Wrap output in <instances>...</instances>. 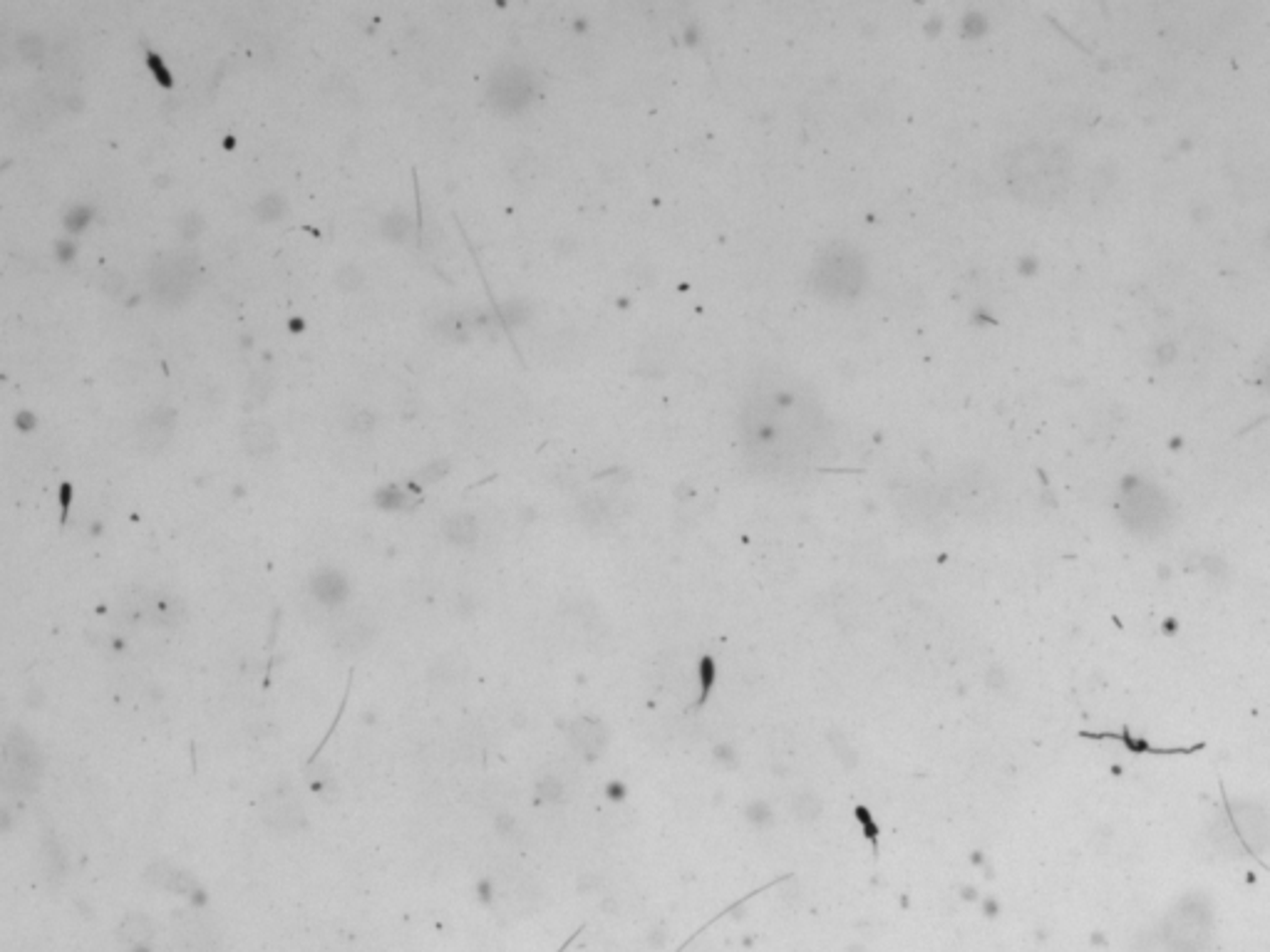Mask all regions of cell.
Returning <instances> with one entry per match:
<instances>
[{"label": "cell", "mask_w": 1270, "mask_h": 952, "mask_svg": "<svg viewBox=\"0 0 1270 952\" xmlns=\"http://www.w3.org/2000/svg\"><path fill=\"white\" fill-rule=\"evenodd\" d=\"M1070 157L1055 144H1028L1008 159V184L1020 201L1053 204L1070 184Z\"/></svg>", "instance_id": "obj_1"}, {"label": "cell", "mask_w": 1270, "mask_h": 952, "mask_svg": "<svg viewBox=\"0 0 1270 952\" xmlns=\"http://www.w3.org/2000/svg\"><path fill=\"white\" fill-rule=\"evenodd\" d=\"M861 261L848 248L836 246L834 251L821 258L816 283H819L821 293L831 295V298H848L861 285Z\"/></svg>", "instance_id": "obj_2"}, {"label": "cell", "mask_w": 1270, "mask_h": 952, "mask_svg": "<svg viewBox=\"0 0 1270 952\" xmlns=\"http://www.w3.org/2000/svg\"><path fill=\"white\" fill-rule=\"evenodd\" d=\"M196 278L194 256H169L159 258L152 268V290L164 303H179L189 295Z\"/></svg>", "instance_id": "obj_3"}, {"label": "cell", "mask_w": 1270, "mask_h": 952, "mask_svg": "<svg viewBox=\"0 0 1270 952\" xmlns=\"http://www.w3.org/2000/svg\"><path fill=\"white\" fill-rule=\"evenodd\" d=\"M5 764H8V784H15L20 792L33 789V779L40 772V752L33 740L23 730H13L5 740Z\"/></svg>", "instance_id": "obj_4"}, {"label": "cell", "mask_w": 1270, "mask_h": 952, "mask_svg": "<svg viewBox=\"0 0 1270 952\" xmlns=\"http://www.w3.org/2000/svg\"><path fill=\"white\" fill-rule=\"evenodd\" d=\"M531 95V85H529V77L524 75V70L514 65H504L494 72L492 82H489V100L497 109L502 112H514V109H522L529 102Z\"/></svg>", "instance_id": "obj_5"}, {"label": "cell", "mask_w": 1270, "mask_h": 952, "mask_svg": "<svg viewBox=\"0 0 1270 952\" xmlns=\"http://www.w3.org/2000/svg\"><path fill=\"white\" fill-rule=\"evenodd\" d=\"M174 940L181 952H218L221 935L201 915L181 913L174 918Z\"/></svg>", "instance_id": "obj_6"}, {"label": "cell", "mask_w": 1270, "mask_h": 952, "mask_svg": "<svg viewBox=\"0 0 1270 952\" xmlns=\"http://www.w3.org/2000/svg\"><path fill=\"white\" fill-rule=\"evenodd\" d=\"M174 409H166V407H157L147 414L137 426V444L139 449L147 451V454H154L159 451L161 446L169 441L171 431H174Z\"/></svg>", "instance_id": "obj_7"}, {"label": "cell", "mask_w": 1270, "mask_h": 952, "mask_svg": "<svg viewBox=\"0 0 1270 952\" xmlns=\"http://www.w3.org/2000/svg\"><path fill=\"white\" fill-rule=\"evenodd\" d=\"M134 618H147L157 626H179L184 618V606L179 598L166 596V593H147V596H139Z\"/></svg>", "instance_id": "obj_8"}, {"label": "cell", "mask_w": 1270, "mask_h": 952, "mask_svg": "<svg viewBox=\"0 0 1270 952\" xmlns=\"http://www.w3.org/2000/svg\"><path fill=\"white\" fill-rule=\"evenodd\" d=\"M263 819L265 824L273 826V829L290 831V829H298L300 821H303V809H300V804H295L290 796L273 794L263 804Z\"/></svg>", "instance_id": "obj_9"}, {"label": "cell", "mask_w": 1270, "mask_h": 952, "mask_svg": "<svg viewBox=\"0 0 1270 952\" xmlns=\"http://www.w3.org/2000/svg\"><path fill=\"white\" fill-rule=\"evenodd\" d=\"M241 441H243V449L248 451L251 456H258V459H265V456L273 454L278 449V434L268 422L263 419H251L241 426Z\"/></svg>", "instance_id": "obj_10"}, {"label": "cell", "mask_w": 1270, "mask_h": 952, "mask_svg": "<svg viewBox=\"0 0 1270 952\" xmlns=\"http://www.w3.org/2000/svg\"><path fill=\"white\" fill-rule=\"evenodd\" d=\"M310 588H313V596L318 598V601L331 603V606L346 601L348 596V583L346 579H343V574H338V571H331V569L318 571L313 581H310Z\"/></svg>", "instance_id": "obj_11"}, {"label": "cell", "mask_w": 1270, "mask_h": 952, "mask_svg": "<svg viewBox=\"0 0 1270 952\" xmlns=\"http://www.w3.org/2000/svg\"><path fill=\"white\" fill-rule=\"evenodd\" d=\"M373 633L375 628L371 623L363 621V618H351V621H346L336 631V645L341 650H348V653L363 650L373 640Z\"/></svg>", "instance_id": "obj_12"}, {"label": "cell", "mask_w": 1270, "mask_h": 952, "mask_svg": "<svg viewBox=\"0 0 1270 952\" xmlns=\"http://www.w3.org/2000/svg\"><path fill=\"white\" fill-rule=\"evenodd\" d=\"M154 933V925L152 920L147 918L144 913H129L127 918L119 923L117 928V940L124 945H142L152 938Z\"/></svg>", "instance_id": "obj_13"}, {"label": "cell", "mask_w": 1270, "mask_h": 952, "mask_svg": "<svg viewBox=\"0 0 1270 952\" xmlns=\"http://www.w3.org/2000/svg\"><path fill=\"white\" fill-rule=\"evenodd\" d=\"M442 534L457 546H467L477 539V522L472 514H452L442 524Z\"/></svg>", "instance_id": "obj_14"}, {"label": "cell", "mask_w": 1270, "mask_h": 952, "mask_svg": "<svg viewBox=\"0 0 1270 952\" xmlns=\"http://www.w3.org/2000/svg\"><path fill=\"white\" fill-rule=\"evenodd\" d=\"M147 876H149V878H152V881H154V883H157V886H161V888H169V891H179V893H189V891H191V888H194V878H191V876H189V873H184V871H176V868H169V866H164V863H161V866H154V868H149V873H147Z\"/></svg>", "instance_id": "obj_15"}, {"label": "cell", "mask_w": 1270, "mask_h": 952, "mask_svg": "<svg viewBox=\"0 0 1270 952\" xmlns=\"http://www.w3.org/2000/svg\"><path fill=\"white\" fill-rule=\"evenodd\" d=\"M410 218L408 213L403 211H393L383 218V233L390 238V241H405V236L410 233Z\"/></svg>", "instance_id": "obj_16"}, {"label": "cell", "mask_w": 1270, "mask_h": 952, "mask_svg": "<svg viewBox=\"0 0 1270 952\" xmlns=\"http://www.w3.org/2000/svg\"><path fill=\"white\" fill-rule=\"evenodd\" d=\"M253 211H256V216L261 218V221H275V218L283 216V211H285L283 196H278V194L263 196V199H258V204L253 206Z\"/></svg>", "instance_id": "obj_17"}, {"label": "cell", "mask_w": 1270, "mask_h": 952, "mask_svg": "<svg viewBox=\"0 0 1270 952\" xmlns=\"http://www.w3.org/2000/svg\"><path fill=\"white\" fill-rule=\"evenodd\" d=\"M336 283L343 290H356L363 283V268H358L356 263H346L343 268H338Z\"/></svg>", "instance_id": "obj_18"}, {"label": "cell", "mask_w": 1270, "mask_h": 952, "mask_svg": "<svg viewBox=\"0 0 1270 952\" xmlns=\"http://www.w3.org/2000/svg\"><path fill=\"white\" fill-rule=\"evenodd\" d=\"M18 53L23 55L25 60H30V62L40 60V55H43V38H40V35H35V33L20 35Z\"/></svg>", "instance_id": "obj_19"}, {"label": "cell", "mask_w": 1270, "mask_h": 952, "mask_svg": "<svg viewBox=\"0 0 1270 952\" xmlns=\"http://www.w3.org/2000/svg\"><path fill=\"white\" fill-rule=\"evenodd\" d=\"M45 856H48L50 876H62V871H65V863H62V848L53 839V836H48V839H45Z\"/></svg>", "instance_id": "obj_20"}, {"label": "cell", "mask_w": 1270, "mask_h": 952, "mask_svg": "<svg viewBox=\"0 0 1270 952\" xmlns=\"http://www.w3.org/2000/svg\"><path fill=\"white\" fill-rule=\"evenodd\" d=\"M201 226H204V221H201L199 213H186V216L179 218V231H181V236L186 238V241H191V238L199 236Z\"/></svg>", "instance_id": "obj_21"}, {"label": "cell", "mask_w": 1270, "mask_h": 952, "mask_svg": "<svg viewBox=\"0 0 1270 952\" xmlns=\"http://www.w3.org/2000/svg\"><path fill=\"white\" fill-rule=\"evenodd\" d=\"M90 218H92V211L87 209V206H75V209L65 216V226L70 228V231H82Z\"/></svg>", "instance_id": "obj_22"}, {"label": "cell", "mask_w": 1270, "mask_h": 952, "mask_svg": "<svg viewBox=\"0 0 1270 952\" xmlns=\"http://www.w3.org/2000/svg\"><path fill=\"white\" fill-rule=\"evenodd\" d=\"M348 424H351V429L358 431V434H368V431H373L375 417H373L371 412H366V409H358V412L353 414L351 422H348Z\"/></svg>", "instance_id": "obj_23"}, {"label": "cell", "mask_w": 1270, "mask_h": 952, "mask_svg": "<svg viewBox=\"0 0 1270 952\" xmlns=\"http://www.w3.org/2000/svg\"><path fill=\"white\" fill-rule=\"evenodd\" d=\"M440 330H442V335H445V337H452V340H457V337H465V335H467L465 325H462V320H460V317H457V315L445 317V322H442Z\"/></svg>", "instance_id": "obj_24"}, {"label": "cell", "mask_w": 1270, "mask_h": 952, "mask_svg": "<svg viewBox=\"0 0 1270 952\" xmlns=\"http://www.w3.org/2000/svg\"><path fill=\"white\" fill-rule=\"evenodd\" d=\"M147 57H149V65H152L154 75H157V80L164 82V85H171V75L166 72V67H164V62H161V57L154 55V53H147Z\"/></svg>", "instance_id": "obj_25"}, {"label": "cell", "mask_w": 1270, "mask_h": 952, "mask_svg": "<svg viewBox=\"0 0 1270 952\" xmlns=\"http://www.w3.org/2000/svg\"><path fill=\"white\" fill-rule=\"evenodd\" d=\"M447 469H450L447 461H440V464L435 461V464H430L427 469L420 471V479H423V482H435V479H442V474H445Z\"/></svg>", "instance_id": "obj_26"}, {"label": "cell", "mask_w": 1270, "mask_h": 952, "mask_svg": "<svg viewBox=\"0 0 1270 952\" xmlns=\"http://www.w3.org/2000/svg\"><path fill=\"white\" fill-rule=\"evenodd\" d=\"M403 499H405L403 494L395 492V489H390V492L378 494V502L383 504V507H393V509H395V507H403Z\"/></svg>", "instance_id": "obj_27"}, {"label": "cell", "mask_w": 1270, "mask_h": 952, "mask_svg": "<svg viewBox=\"0 0 1270 952\" xmlns=\"http://www.w3.org/2000/svg\"><path fill=\"white\" fill-rule=\"evenodd\" d=\"M67 504H70V487H62V522L67 519Z\"/></svg>", "instance_id": "obj_28"}]
</instances>
